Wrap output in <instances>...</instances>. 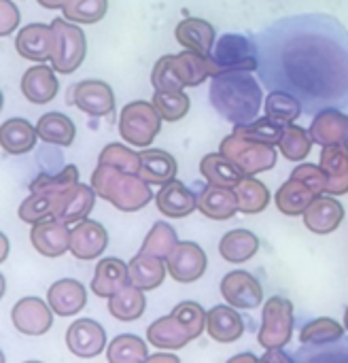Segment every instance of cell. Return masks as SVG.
Masks as SVG:
<instances>
[{"label":"cell","instance_id":"60d3db41","mask_svg":"<svg viewBox=\"0 0 348 363\" xmlns=\"http://www.w3.org/2000/svg\"><path fill=\"white\" fill-rule=\"evenodd\" d=\"M344 330L338 321L334 319H315L308 325H304V330L300 332V342L304 347H327L334 345L338 340H342Z\"/></svg>","mask_w":348,"mask_h":363},{"label":"cell","instance_id":"d6a6232c","mask_svg":"<svg viewBox=\"0 0 348 363\" xmlns=\"http://www.w3.org/2000/svg\"><path fill=\"white\" fill-rule=\"evenodd\" d=\"M145 308H147L145 289L136 287L134 283L125 285L123 289H119L115 296L108 298V313L117 321H136L142 317Z\"/></svg>","mask_w":348,"mask_h":363},{"label":"cell","instance_id":"4fadbf2b","mask_svg":"<svg viewBox=\"0 0 348 363\" xmlns=\"http://www.w3.org/2000/svg\"><path fill=\"white\" fill-rule=\"evenodd\" d=\"M70 232L72 230H68V223H64L55 217H51V219L47 217L32 225L30 242L40 255L60 257L66 251H70Z\"/></svg>","mask_w":348,"mask_h":363},{"label":"cell","instance_id":"cb8c5ba5","mask_svg":"<svg viewBox=\"0 0 348 363\" xmlns=\"http://www.w3.org/2000/svg\"><path fill=\"white\" fill-rule=\"evenodd\" d=\"M55 68H49L45 64L32 66L23 72L21 79V91L23 98L30 100L32 104H47L57 96L60 81L55 77Z\"/></svg>","mask_w":348,"mask_h":363},{"label":"cell","instance_id":"f5cc1de1","mask_svg":"<svg viewBox=\"0 0 348 363\" xmlns=\"http://www.w3.org/2000/svg\"><path fill=\"white\" fill-rule=\"evenodd\" d=\"M293 179H300L304 181L310 189H315L319 196L325 194V187H327V179H325V172L321 166H315V164H300L296 166V170L291 172Z\"/></svg>","mask_w":348,"mask_h":363},{"label":"cell","instance_id":"680465c9","mask_svg":"<svg viewBox=\"0 0 348 363\" xmlns=\"http://www.w3.org/2000/svg\"><path fill=\"white\" fill-rule=\"evenodd\" d=\"M242 359H249V362H257L255 355H238V357H232V362H242Z\"/></svg>","mask_w":348,"mask_h":363},{"label":"cell","instance_id":"1f68e13d","mask_svg":"<svg viewBox=\"0 0 348 363\" xmlns=\"http://www.w3.org/2000/svg\"><path fill=\"white\" fill-rule=\"evenodd\" d=\"M166 270L168 266L162 262V257H155L145 251H140L130 259V279L136 287L145 291L157 289L166 279Z\"/></svg>","mask_w":348,"mask_h":363},{"label":"cell","instance_id":"30bf717a","mask_svg":"<svg viewBox=\"0 0 348 363\" xmlns=\"http://www.w3.org/2000/svg\"><path fill=\"white\" fill-rule=\"evenodd\" d=\"M166 266L176 283H193L202 279V274L206 272L208 259L200 245L187 240V242H179L172 249V253L166 257Z\"/></svg>","mask_w":348,"mask_h":363},{"label":"cell","instance_id":"9f6ffc18","mask_svg":"<svg viewBox=\"0 0 348 363\" xmlns=\"http://www.w3.org/2000/svg\"><path fill=\"white\" fill-rule=\"evenodd\" d=\"M147 362H168V363H179L176 355H164V353H157V355H149Z\"/></svg>","mask_w":348,"mask_h":363},{"label":"cell","instance_id":"f1b7e54d","mask_svg":"<svg viewBox=\"0 0 348 363\" xmlns=\"http://www.w3.org/2000/svg\"><path fill=\"white\" fill-rule=\"evenodd\" d=\"M179 172L176 160L162 151V149H142L140 151V170L138 174L149 183V185H166L170 181H174Z\"/></svg>","mask_w":348,"mask_h":363},{"label":"cell","instance_id":"d590c367","mask_svg":"<svg viewBox=\"0 0 348 363\" xmlns=\"http://www.w3.org/2000/svg\"><path fill=\"white\" fill-rule=\"evenodd\" d=\"M234 191H236V198H238V213L257 215V213L266 211L268 204H270L268 187L255 177H242L236 183Z\"/></svg>","mask_w":348,"mask_h":363},{"label":"cell","instance_id":"7402d4cb","mask_svg":"<svg viewBox=\"0 0 348 363\" xmlns=\"http://www.w3.org/2000/svg\"><path fill=\"white\" fill-rule=\"evenodd\" d=\"M304 223L315 234H332L344 219V206L332 196H319L304 211Z\"/></svg>","mask_w":348,"mask_h":363},{"label":"cell","instance_id":"ee69618b","mask_svg":"<svg viewBox=\"0 0 348 363\" xmlns=\"http://www.w3.org/2000/svg\"><path fill=\"white\" fill-rule=\"evenodd\" d=\"M153 106L162 115L164 121H179L189 113L191 100L189 96L179 89V91H166V89H155L153 94Z\"/></svg>","mask_w":348,"mask_h":363},{"label":"cell","instance_id":"9c48e42d","mask_svg":"<svg viewBox=\"0 0 348 363\" xmlns=\"http://www.w3.org/2000/svg\"><path fill=\"white\" fill-rule=\"evenodd\" d=\"M70 102L91 117H106L115 108V94L108 83L87 79L70 87Z\"/></svg>","mask_w":348,"mask_h":363},{"label":"cell","instance_id":"bcb514c9","mask_svg":"<svg viewBox=\"0 0 348 363\" xmlns=\"http://www.w3.org/2000/svg\"><path fill=\"white\" fill-rule=\"evenodd\" d=\"M179 245V236H176V230L170 225V223H164V221H157L151 232L147 234L145 242H142V249L145 253H151L155 257H168L172 253V249Z\"/></svg>","mask_w":348,"mask_h":363},{"label":"cell","instance_id":"6da1fadb","mask_svg":"<svg viewBox=\"0 0 348 363\" xmlns=\"http://www.w3.org/2000/svg\"><path fill=\"white\" fill-rule=\"evenodd\" d=\"M259 70L272 91L293 94L304 113L348 106V32L327 15H298L259 34Z\"/></svg>","mask_w":348,"mask_h":363},{"label":"cell","instance_id":"2e32d148","mask_svg":"<svg viewBox=\"0 0 348 363\" xmlns=\"http://www.w3.org/2000/svg\"><path fill=\"white\" fill-rule=\"evenodd\" d=\"M108 247V234L106 230L91 219H83L74 223L70 232V253L81 262H91L104 253Z\"/></svg>","mask_w":348,"mask_h":363},{"label":"cell","instance_id":"83f0119b","mask_svg":"<svg viewBox=\"0 0 348 363\" xmlns=\"http://www.w3.org/2000/svg\"><path fill=\"white\" fill-rule=\"evenodd\" d=\"M174 38L176 43H181L185 49L198 51L202 55H208L217 43L215 38V28L206 21V19H198V17H187L181 23H176L174 28Z\"/></svg>","mask_w":348,"mask_h":363},{"label":"cell","instance_id":"f35d334b","mask_svg":"<svg viewBox=\"0 0 348 363\" xmlns=\"http://www.w3.org/2000/svg\"><path fill=\"white\" fill-rule=\"evenodd\" d=\"M147 342L134 334H121L111 340L106 349V359L111 363H142L147 362Z\"/></svg>","mask_w":348,"mask_h":363},{"label":"cell","instance_id":"44dd1931","mask_svg":"<svg viewBox=\"0 0 348 363\" xmlns=\"http://www.w3.org/2000/svg\"><path fill=\"white\" fill-rule=\"evenodd\" d=\"M157 211L170 219H183L198 208V194L189 191L183 183L170 181L155 194Z\"/></svg>","mask_w":348,"mask_h":363},{"label":"cell","instance_id":"8d00e7d4","mask_svg":"<svg viewBox=\"0 0 348 363\" xmlns=\"http://www.w3.org/2000/svg\"><path fill=\"white\" fill-rule=\"evenodd\" d=\"M200 172L211 185L219 187H236V183L245 177L221 151L204 155L200 162Z\"/></svg>","mask_w":348,"mask_h":363},{"label":"cell","instance_id":"4316f807","mask_svg":"<svg viewBox=\"0 0 348 363\" xmlns=\"http://www.w3.org/2000/svg\"><path fill=\"white\" fill-rule=\"evenodd\" d=\"M47 302L53 308L55 315L60 317H70L83 311L85 302H87V291L85 287L74 281V279H62L57 283H53L49 287L47 294Z\"/></svg>","mask_w":348,"mask_h":363},{"label":"cell","instance_id":"484cf974","mask_svg":"<svg viewBox=\"0 0 348 363\" xmlns=\"http://www.w3.org/2000/svg\"><path fill=\"white\" fill-rule=\"evenodd\" d=\"M206 334L221 345H230L242 338L245 334V321L234 311L232 304H221L208 311L206 315Z\"/></svg>","mask_w":348,"mask_h":363},{"label":"cell","instance_id":"f546056e","mask_svg":"<svg viewBox=\"0 0 348 363\" xmlns=\"http://www.w3.org/2000/svg\"><path fill=\"white\" fill-rule=\"evenodd\" d=\"M315 198H319L315 189H310L304 181L289 177V181H285L279 187L274 200H276V208L283 215L298 217V215H304V211L315 202Z\"/></svg>","mask_w":348,"mask_h":363},{"label":"cell","instance_id":"f6af8a7d","mask_svg":"<svg viewBox=\"0 0 348 363\" xmlns=\"http://www.w3.org/2000/svg\"><path fill=\"white\" fill-rule=\"evenodd\" d=\"M279 149L283 153L285 160H291V162H302L308 157L310 149H313V138L306 130L293 125V123H287L285 125V132H283V138L279 143Z\"/></svg>","mask_w":348,"mask_h":363},{"label":"cell","instance_id":"836d02e7","mask_svg":"<svg viewBox=\"0 0 348 363\" xmlns=\"http://www.w3.org/2000/svg\"><path fill=\"white\" fill-rule=\"evenodd\" d=\"M259 251V238L249 230H232L219 242V253L230 264H245Z\"/></svg>","mask_w":348,"mask_h":363},{"label":"cell","instance_id":"3957f363","mask_svg":"<svg viewBox=\"0 0 348 363\" xmlns=\"http://www.w3.org/2000/svg\"><path fill=\"white\" fill-rule=\"evenodd\" d=\"M91 187L121 213H136L153 200L149 183L138 172L119 170L108 164H98L91 172Z\"/></svg>","mask_w":348,"mask_h":363},{"label":"cell","instance_id":"7a4b0ae2","mask_svg":"<svg viewBox=\"0 0 348 363\" xmlns=\"http://www.w3.org/2000/svg\"><path fill=\"white\" fill-rule=\"evenodd\" d=\"M262 85L251 70L221 72L211 83V104L230 123H249L262 111Z\"/></svg>","mask_w":348,"mask_h":363},{"label":"cell","instance_id":"d6986e66","mask_svg":"<svg viewBox=\"0 0 348 363\" xmlns=\"http://www.w3.org/2000/svg\"><path fill=\"white\" fill-rule=\"evenodd\" d=\"M130 264L119 257H104L96 264V272L91 279V294L98 298H111L125 285H130Z\"/></svg>","mask_w":348,"mask_h":363},{"label":"cell","instance_id":"9a60e30c","mask_svg":"<svg viewBox=\"0 0 348 363\" xmlns=\"http://www.w3.org/2000/svg\"><path fill=\"white\" fill-rule=\"evenodd\" d=\"M96 189L91 185L77 183L68 191L55 196V206H53V217L64 221V223H79L87 219L96 204Z\"/></svg>","mask_w":348,"mask_h":363},{"label":"cell","instance_id":"681fc988","mask_svg":"<svg viewBox=\"0 0 348 363\" xmlns=\"http://www.w3.org/2000/svg\"><path fill=\"white\" fill-rule=\"evenodd\" d=\"M98 164H108L115 166L119 170H128V172H138L140 170V153L128 149L125 145L113 143L106 145L98 157Z\"/></svg>","mask_w":348,"mask_h":363},{"label":"cell","instance_id":"4dcf8cb0","mask_svg":"<svg viewBox=\"0 0 348 363\" xmlns=\"http://www.w3.org/2000/svg\"><path fill=\"white\" fill-rule=\"evenodd\" d=\"M36 138H38L36 128L28 119H21V117L6 119L0 128V145L11 155H21V153L32 151L36 145Z\"/></svg>","mask_w":348,"mask_h":363},{"label":"cell","instance_id":"7dc6e473","mask_svg":"<svg viewBox=\"0 0 348 363\" xmlns=\"http://www.w3.org/2000/svg\"><path fill=\"white\" fill-rule=\"evenodd\" d=\"M108 9V0H68L64 17L74 23H98Z\"/></svg>","mask_w":348,"mask_h":363},{"label":"cell","instance_id":"603a6c76","mask_svg":"<svg viewBox=\"0 0 348 363\" xmlns=\"http://www.w3.org/2000/svg\"><path fill=\"white\" fill-rule=\"evenodd\" d=\"M147 340L157 347V349H166V351H179L183 347H187L191 340H196L191 336V332L185 328V323L170 313L168 317H162L157 321H153L147 330Z\"/></svg>","mask_w":348,"mask_h":363},{"label":"cell","instance_id":"816d5d0a","mask_svg":"<svg viewBox=\"0 0 348 363\" xmlns=\"http://www.w3.org/2000/svg\"><path fill=\"white\" fill-rule=\"evenodd\" d=\"M172 313L185 323V328L191 332L193 338H198L202 332H206V315L208 313L198 302H181L179 306H174Z\"/></svg>","mask_w":348,"mask_h":363},{"label":"cell","instance_id":"c3c4849f","mask_svg":"<svg viewBox=\"0 0 348 363\" xmlns=\"http://www.w3.org/2000/svg\"><path fill=\"white\" fill-rule=\"evenodd\" d=\"M53 206H55V196L49 194H30L21 204H19V219L23 223H38L47 217H53Z\"/></svg>","mask_w":348,"mask_h":363},{"label":"cell","instance_id":"74e56055","mask_svg":"<svg viewBox=\"0 0 348 363\" xmlns=\"http://www.w3.org/2000/svg\"><path fill=\"white\" fill-rule=\"evenodd\" d=\"M174 66H176L179 79L183 81L185 87L202 85L211 77L208 57L198 53V51H191V49H185L183 53H176L174 55Z\"/></svg>","mask_w":348,"mask_h":363},{"label":"cell","instance_id":"ffe728a7","mask_svg":"<svg viewBox=\"0 0 348 363\" xmlns=\"http://www.w3.org/2000/svg\"><path fill=\"white\" fill-rule=\"evenodd\" d=\"M319 166L323 168L327 179L325 194L330 196L348 194V143L323 147Z\"/></svg>","mask_w":348,"mask_h":363},{"label":"cell","instance_id":"8fae6325","mask_svg":"<svg viewBox=\"0 0 348 363\" xmlns=\"http://www.w3.org/2000/svg\"><path fill=\"white\" fill-rule=\"evenodd\" d=\"M221 296L234 308L253 311V308L262 306V302H264V287L253 274H249L245 270H234L223 277Z\"/></svg>","mask_w":348,"mask_h":363},{"label":"cell","instance_id":"e0dca14e","mask_svg":"<svg viewBox=\"0 0 348 363\" xmlns=\"http://www.w3.org/2000/svg\"><path fill=\"white\" fill-rule=\"evenodd\" d=\"M15 49L21 57L32 62H47L51 60L53 51V28L45 23H28L19 30L15 38Z\"/></svg>","mask_w":348,"mask_h":363},{"label":"cell","instance_id":"11a10c76","mask_svg":"<svg viewBox=\"0 0 348 363\" xmlns=\"http://www.w3.org/2000/svg\"><path fill=\"white\" fill-rule=\"evenodd\" d=\"M262 362H283V363H289L291 362V357H287L285 353H283V349H268V353L262 357Z\"/></svg>","mask_w":348,"mask_h":363},{"label":"cell","instance_id":"b9f144b4","mask_svg":"<svg viewBox=\"0 0 348 363\" xmlns=\"http://www.w3.org/2000/svg\"><path fill=\"white\" fill-rule=\"evenodd\" d=\"M264 108H266V115L283 125L287 123H296V119L304 113V106L302 102L293 96V94H287V91H272L268 94L266 102H264Z\"/></svg>","mask_w":348,"mask_h":363},{"label":"cell","instance_id":"e575fe53","mask_svg":"<svg viewBox=\"0 0 348 363\" xmlns=\"http://www.w3.org/2000/svg\"><path fill=\"white\" fill-rule=\"evenodd\" d=\"M36 132L43 143L57 145V147H70L77 136V128L72 119L62 113H45L36 123Z\"/></svg>","mask_w":348,"mask_h":363},{"label":"cell","instance_id":"ba28073f","mask_svg":"<svg viewBox=\"0 0 348 363\" xmlns=\"http://www.w3.org/2000/svg\"><path fill=\"white\" fill-rule=\"evenodd\" d=\"M296 315L293 304L287 298L274 296L264 304L262 311V330L257 334V342L268 349H285L293 338Z\"/></svg>","mask_w":348,"mask_h":363},{"label":"cell","instance_id":"7c38bea8","mask_svg":"<svg viewBox=\"0 0 348 363\" xmlns=\"http://www.w3.org/2000/svg\"><path fill=\"white\" fill-rule=\"evenodd\" d=\"M11 321L26 336H43L53 325V308L40 298H23L11 311Z\"/></svg>","mask_w":348,"mask_h":363},{"label":"cell","instance_id":"7bdbcfd3","mask_svg":"<svg viewBox=\"0 0 348 363\" xmlns=\"http://www.w3.org/2000/svg\"><path fill=\"white\" fill-rule=\"evenodd\" d=\"M79 183V170L77 166L68 164L64 166L60 172L55 174H38L32 183H30V191L34 194H49V196H60L64 191H68L70 187H74Z\"/></svg>","mask_w":348,"mask_h":363},{"label":"cell","instance_id":"ac0fdd59","mask_svg":"<svg viewBox=\"0 0 348 363\" xmlns=\"http://www.w3.org/2000/svg\"><path fill=\"white\" fill-rule=\"evenodd\" d=\"M308 134H310L313 143H317L321 147L348 143V115L334 106L323 108L313 117Z\"/></svg>","mask_w":348,"mask_h":363},{"label":"cell","instance_id":"db71d44e","mask_svg":"<svg viewBox=\"0 0 348 363\" xmlns=\"http://www.w3.org/2000/svg\"><path fill=\"white\" fill-rule=\"evenodd\" d=\"M19 23V11L11 0H0V34L9 36Z\"/></svg>","mask_w":348,"mask_h":363},{"label":"cell","instance_id":"5bb4252c","mask_svg":"<svg viewBox=\"0 0 348 363\" xmlns=\"http://www.w3.org/2000/svg\"><path fill=\"white\" fill-rule=\"evenodd\" d=\"M66 347L77 357H98L106 347V332L91 319H79L66 332Z\"/></svg>","mask_w":348,"mask_h":363},{"label":"cell","instance_id":"277c9868","mask_svg":"<svg viewBox=\"0 0 348 363\" xmlns=\"http://www.w3.org/2000/svg\"><path fill=\"white\" fill-rule=\"evenodd\" d=\"M211 77L234 70H257L259 68V47L242 34H223L213 51L206 55Z\"/></svg>","mask_w":348,"mask_h":363},{"label":"cell","instance_id":"f907efd6","mask_svg":"<svg viewBox=\"0 0 348 363\" xmlns=\"http://www.w3.org/2000/svg\"><path fill=\"white\" fill-rule=\"evenodd\" d=\"M151 83L155 89H166V91H179L185 87L183 81L179 79L174 55H164L155 62L153 72H151Z\"/></svg>","mask_w":348,"mask_h":363},{"label":"cell","instance_id":"ab89813d","mask_svg":"<svg viewBox=\"0 0 348 363\" xmlns=\"http://www.w3.org/2000/svg\"><path fill=\"white\" fill-rule=\"evenodd\" d=\"M285 125L270 119L268 115L262 119H253L249 123H238L234 125V134L253 143H264V145H279L283 138Z\"/></svg>","mask_w":348,"mask_h":363},{"label":"cell","instance_id":"8992f818","mask_svg":"<svg viewBox=\"0 0 348 363\" xmlns=\"http://www.w3.org/2000/svg\"><path fill=\"white\" fill-rule=\"evenodd\" d=\"M162 130V115L153 102L134 100L121 108L119 115V134L125 143L134 147H149Z\"/></svg>","mask_w":348,"mask_h":363},{"label":"cell","instance_id":"91938a15","mask_svg":"<svg viewBox=\"0 0 348 363\" xmlns=\"http://www.w3.org/2000/svg\"><path fill=\"white\" fill-rule=\"evenodd\" d=\"M344 328H347V332H348V306H347V313H344Z\"/></svg>","mask_w":348,"mask_h":363},{"label":"cell","instance_id":"52a82bcc","mask_svg":"<svg viewBox=\"0 0 348 363\" xmlns=\"http://www.w3.org/2000/svg\"><path fill=\"white\" fill-rule=\"evenodd\" d=\"M219 151L245 174V177H255L259 172H266L274 168L276 164V149L274 145H264V143H253L247 138H240L236 134H230L221 140Z\"/></svg>","mask_w":348,"mask_h":363},{"label":"cell","instance_id":"d4e9b609","mask_svg":"<svg viewBox=\"0 0 348 363\" xmlns=\"http://www.w3.org/2000/svg\"><path fill=\"white\" fill-rule=\"evenodd\" d=\"M198 211L215 221L232 219L238 213V198L234 187H219L208 183V187H202L198 194Z\"/></svg>","mask_w":348,"mask_h":363},{"label":"cell","instance_id":"6f0895ef","mask_svg":"<svg viewBox=\"0 0 348 363\" xmlns=\"http://www.w3.org/2000/svg\"><path fill=\"white\" fill-rule=\"evenodd\" d=\"M36 2L45 9H64L68 0H36Z\"/></svg>","mask_w":348,"mask_h":363},{"label":"cell","instance_id":"5b68a950","mask_svg":"<svg viewBox=\"0 0 348 363\" xmlns=\"http://www.w3.org/2000/svg\"><path fill=\"white\" fill-rule=\"evenodd\" d=\"M53 28V51H51V66L60 74H70L74 72L87 53V40L85 34L74 21L68 23V19L55 17L51 21Z\"/></svg>","mask_w":348,"mask_h":363}]
</instances>
